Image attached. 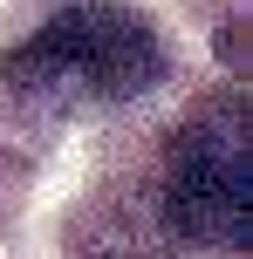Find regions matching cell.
<instances>
[{"label":"cell","instance_id":"1","mask_svg":"<svg viewBox=\"0 0 253 259\" xmlns=\"http://www.w3.org/2000/svg\"><path fill=\"white\" fill-rule=\"evenodd\" d=\"M158 75H164L158 27L137 7H117V0H76V7H62L34 41H21L0 62V82L34 109L123 103V96H144Z\"/></svg>","mask_w":253,"mask_h":259},{"label":"cell","instance_id":"2","mask_svg":"<svg viewBox=\"0 0 253 259\" xmlns=\"http://www.w3.org/2000/svg\"><path fill=\"white\" fill-rule=\"evenodd\" d=\"M164 225L192 246L246 252L253 239V164H246V123L240 109L185 123L164 157Z\"/></svg>","mask_w":253,"mask_h":259}]
</instances>
